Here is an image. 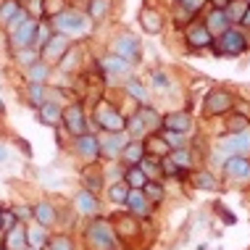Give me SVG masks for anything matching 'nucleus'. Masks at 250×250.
<instances>
[{
    "label": "nucleus",
    "instance_id": "nucleus-47",
    "mask_svg": "<svg viewBox=\"0 0 250 250\" xmlns=\"http://www.w3.org/2000/svg\"><path fill=\"white\" fill-rule=\"evenodd\" d=\"M161 171H164V177H179V174H182L177 168V164H174L168 155H166V158H161Z\"/></svg>",
    "mask_w": 250,
    "mask_h": 250
},
{
    "label": "nucleus",
    "instance_id": "nucleus-16",
    "mask_svg": "<svg viewBox=\"0 0 250 250\" xmlns=\"http://www.w3.org/2000/svg\"><path fill=\"white\" fill-rule=\"evenodd\" d=\"M219 150L227 155H245L250 150V140L245 134H227L224 140H219Z\"/></svg>",
    "mask_w": 250,
    "mask_h": 250
},
{
    "label": "nucleus",
    "instance_id": "nucleus-36",
    "mask_svg": "<svg viewBox=\"0 0 250 250\" xmlns=\"http://www.w3.org/2000/svg\"><path fill=\"white\" fill-rule=\"evenodd\" d=\"M143 192L147 195V200H150V203H155V206L166 198V190H164V185H161L158 179H147V185L143 187Z\"/></svg>",
    "mask_w": 250,
    "mask_h": 250
},
{
    "label": "nucleus",
    "instance_id": "nucleus-50",
    "mask_svg": "<svg viewBox=\"0 0 250 250\" xmlns=\"http://www.w3.org/2000/svg\"><path fill=\"white\" fill-rule=\"evenodd\" d=\"M16 145L21 147V150H24L26 155H32V147H29V143H26V140H19V137H16Z\"/></svg>",
    "mask_w": 250,
    "mask_h": 250
},
{
    "label": "nucleus",
    "instance_id": "nucleus-20",
    "mask_svg": "<svg viewBox=\"0 0 250 250\" xmlns=\"http://www.w3.org/2000/svg\"><path fill=\"white\" fill-rule=\"evenodd\" d=\"M187 45L195 50H200V48H213V35L208 32V26L206 24H195L187 29Z\"/></svg>",
    "mask_w": 250,
    "mask_h": 250
},
{
    "label": "nucleus",
    "instance_id": "nucleus-49",
    "mask_svg": "<svg viewBox=\"0 0 250 250\" xmlns=\"http://www.w3.org/2000/svg\"><path fill=\"white\" fill-rule=\"evenodd\" d=\"M229 3H232V0H211V5H213V8H219V11H224Z\"/></svg>",
    "mask_w": 250,
    "mask_h": 250
},
{
    "label": "nucleus",
    "instance_id": "nucleus-9",
    "mask_svg": "<svg viewBox=\"0 0 250 250\" xmlns=\"http://www.w3.org/2000/svg\"><path fill=\"white\" fill-rule=\"evenodd\" d=\"M74 150H77V155L84 161V164H95V161L100 158V143H98V134L87 132L82 134V137H74Z\"/></svg>",
    "mask_w": 250,
    "mask_h": 250
},
{
    "label": "nucleus",
    "instance_id": "nucleus-41",
    "mask_svg": "<svg viewBox=\"0 0 250 250\" xmlns=\"http://www.w3.org/2000/svg\"><path fill=\"white\" fill-rule=\"evenodd\" d=\"M21 11V5H19V0H5L3 5H0V24H8L13 16H16V13Z\"/></svg>",
    "mask_w": 250,
    "mask_h": 250
},
{
    "label": "nucleus",
    "instance_id": "nucleus-1",
    "mask_svg": "<svg viewBox=\"0 0 250 250\" xmlns=\"http://www.w3.org/2000/svg\"><path fill=\"white\" fill-rule=\"evenodd\" d=\"M84 240H87V248L90 250H116V245H119L116 227H113L111 219H103V216H95L90 221V227L84 232Z\"/></svg>",
    "mask_w": 250,
    "mask_h": 250
},
{
    "label": "nucleus",
    "instance_id": "nucleus-11",
    "mask_svg": "<svg viewBox=\"0 0 250 250\" xmlns=\"http://www.w3.org/2000/svg\"><path fill=\"white\" fill-rule=\"evenodd\" d=\"M161 129L177 132V134H190L192 132V116L187 111H171L161 119Z\"/></svg>",
    "mask_w": 250,
    "mask_h": 250
},
{
    "label": "nucleus",
    "instance_id": "nucleus-6",
    "mask_svg": "<svg viewBox=\"0 0 250 250\" xmlns=\"http://www.w3.org/2000/svg\"><path fill=\"white\" fill-rule=\"evenodd\" d=\"M245 48H248L245 35H242L240 29H232V26H229L224 35H219V40H213L216 56H240Z\"/></svg>",
    "mask_w": 250,
    "mask_h": 250
},
{
    "label": "nucleus",
    "instance_id": "nucleus-29",
    "mask_svg": "<svg viewBox=\"0 0 250 250\" xmlns=\"http://www.w3.org/2000/svg\"><path fill=\"white\" fill-rule=\"evenodd\" d=\"M121 179H124L132 190H143V187L147 185V177H145V171L140 166H126L124 174H121Z\"/></svg>",
    "mask_w": 250,
    "mask_h": 250
},
{
    "label": "nucleus",
    "instance_id": "nucleus-28",
    "mask_svg": "<svg viewBox=\"0 0 250 250\" xmlns=\"http://www.w3.org/2000/svg\"><path fill=\"white\" fill-rule=\"evenodd\" d=\"M168 158L177 164L179 171H192V168H195V155H192V150H187V147H177V150H171V153H168Z\"/></svg>",
    "mask_w": 250,
    "mask_h": 250
},
{
    "label": "nucleus",
    "instance_id": "nucleus-32",
    "mask_svg": "<svg viewBox=\"0 0 250 250\" xmlns=\"http://www.w3.org/2000/svg\"><path fill=\"white\" fill-rule=\"evenodd\" d=\"M129 190L132 187L126 185L124 179L113 182V185H108V200L116 203V206H126V198H129Z\"/></svg>",
    "mask_w": 250,
    "mask_h": 250
},
{
    "label": "nucleus",
    "instance_id": "nucleus-40",
    "mask_svg": "<svg viewBox=\"0 0 250 250\" xmlns=\"http://www.w3.org/2000/svg\"><path fill=\"white\" fill-rule=\"evenodd\" d=\"M26 95H29V103L32 105H42V103H48V90H45V84H29V92H26Z\"/></svg>",
    "mask_w": 250,
    "mask_h": 250
},
{
    "label": "nucleus",
    "instance_id": "nucleus-24",
    "mask_svg": "<svg viewBox=\"0 0 250 250\" xmlns=\"http://www.w3.org/2000/svg\"><path fill=\"white\" fill-rule=\"evenodd\" d=\"M145 147H147V155H153V158H166L168 153H171V147L168 143L164 140V134L161 132H153L145 137Z\"/></svg>",
    "mask_w": 250,
    "mask_h": 250
},
{
    "label": "nucleus",
    "instance_id": "nucleus-22",
    "mask_svg": "<svg viewBox=\"0 0 250 250\" xmlns=\"http://www.w3.org/2000/svg\"><path fill=\"white\" fill-rule=\"evenodd\" d=\"M3 248L5 250H26L29 248V242H26V224L19 221L13 229H8L3 237Z\"/></svg>",
    "mask_w": 250,
    "mask_h": 250
},
{
    "label": "nucleus",
    "instance_id": "nucleus-56",
    "mask_svg": "<svg viewBox=\"0 0 250 250\" xmlns=\"http://www.w3.org/2000/svg\"><path fill=\"white\" fill-rule=\"evenodd\" d=\"M0 250H5V248H0Z\"/></svg>",
    "mask_w": 250,
    "mask_h": 250
},
{
    "label": "nucleus",
    "instance_id": "nucleus-12",
    "mask_svg": "<svg viewBox=\"0 0 250 250\" xmlns=\"http://www.w3.org/2000/svg\"><path fill=\"white\" fill-rule=\"evenodd\" d=\"M153 206L155 203L147 200V195L143 190H129V198H126V211L134 219H147L153 213Z\"/></svg>",
    "mask_w": 250,
    "mask_h": 250
},
{
    "label": "nucleus",
    "instance_id": "nucleus-48",
    "mask_svg": "<svg viewBox=\"0 0 250 250\" xmlns=\"http://www.w3.org/2000/svg\"><path fill=\"white\" fill-rule=\"evenodd\" d=\"M19 224V219H16V213H13V208L8 211V208H3V234L8 232V229H13Z\"/></svg>",
    "mask_w": 250,
    "mask_h": 250
},
{
    "label": "nucleus",
    "instance_id": "nucleus-19",
    "mask_svg": "<svg viewBox=\"0 0 250 250\" xmlns=\"http://www.w3.org/2000/svg\"><path fill=\"white\" fill-rule=\"evenodd\" d=\"M37 119L42 121L45 126H58L63 124V105L56 103V100H48L37 108Z\"/></svg>",
    "mask_w": 250,
    "mask_h": 250
},
{
    "label": "nucleus",
    "instance_id": "nucleus-30",
    "mask_svg": "<svg viewBox=\"0 0 250 250\" xmlns=\"http://www.w3.org/2000/svg\"><path fill=\"white\" fill-rule=\"evenodd\" d=\"M192 187L213 192V190H219V179H216L211 171H206V168H198V171H192Z\"/></svg>",
    "mask_w": 250,
    "mask_h": 250
},
{
    "label": "nucleus",
    "instance_id": "nucleus-4",
    "mask_svg": "<svg viewBox=\"0 0 250 250\" xmlns=\"http://www.w3.org/2000/svg\"><path fill=\"white\" fill-rule=\"evenodd\" d=\"M129 140H132V137H129L126 132H100V134H98L100 155H103L105 161H119Z\"/></svg>",
    "mask_w": 250,
    "mask_h": 250
},
{
    "label": "nucleus",
    "instance_id": "nucleus-52",
    "mask_svg": "<svg viewBox=\"0 0 250 250\" xmlns=\"http://www.w3.org/2000/svg\"><path fill=\"white\" fill-rule=\"evenodd\" d=\"M242 26H250V5H248V11H245V16H242Z\"/></svg>",
    "mask_w": 250,
    "mask_h": 250
},
{
    "label": "nucleus",
    "instance_id": "nucleus-8",
    "mask_svg": "<svg viewBox=\"0 0 250 250\" xmlns=\"http://www.w3.org/2000/svg\"><path fill=\"white\" fill-rule=\"evenodd\" d=\"M63 126L71 137H82L87 134V116H84V108L79 103L63 105Z\"/></svg>",
    "mask_w": 250,
    "mask_h": 250
},
{
    "label": "nucleus",
    "instance_id": "nucleus-13",
    "mask_svg": "<svg viewBox=\"0 0 250 250\" xmlns=\"http://www.w3.org/2000/svg\"><path fill=\"white\" fill-rule=\"evenodd\" d=\"M100 69H103V74L108 79H124V77H129V71H132V63L129 61H124V58H119V56H105V58H100Z\"/></svg>",
    "mask_w": 250,
    "mask_h": 250
},
{
    "label": "nucleus",
    "instance_id": "nucleus-45",
    "mask_svg": "<svg viewBox=\"0 0 250 250\" xmlns=\"http://www.w3.org/2000/svg\"><path fill=\"white\" fill-rule=\"evenodd\" d=\"M153 90H155V92L171 90V79H168L166 71H153Z\"/></svg>",
    "mask_w": 250,
    "mask_h": 250
},
{
    "label": "nucleus",
    "instance_id": "nucleus-53",
    "mask_svg": "<svg viewBox=\"0 0 250 250\" xmlns=\"http://www.w3.org/2000/svg\"><path fill=\"white\" fill-rule=\"evenodd\" d=\"M0 232H3V208H0Z\"/></svg>",
    "mask_w": 250,
    "mask_h": 250
},
{
    "label": "nucleus",
    "instance_id": "nucleus-23",
    "mask_svg": "<svg viewBox=\"0 0 250 250\" xmlns=\"http://www.w3.org/2000/svg\"><path fill=\"white\" fill-rule=\"evenodd\" d=\"M32 219L37 221V224H42V227H53L58 221V213H56V208H53V203H48V200H40V203H35L32 206Z\"/></svg>",
    "mask_w": 250,
    "mask_h": 250
},
{
    "label": "nucleus",
    "instance_id": "nucleus-35",
    "mask_svg": "<svg viewBox=\"0 0 250 250\" xmlns=\"http://www.w3.org/2000/svg\"><path fill=\"white\" fill-rule=\"evenodd\" d=\"M203 3H206V0H177V11H179V21H190V19L195 16V13H198L200 8H203Z\"/></svg>",
    "mask_w": 250,
    "mask_h": 250
},
{
    "label": "nucleus",
    "instance_id": "nucleus-2",
    "mask_svg": "<svg viewBox=\"0 0 250 250\" xmlns=\"http://www.w3.org/2000/svg\"><path fill=\"white\" fill-rule=\"evenodd\" d=\"M53 29L58 35H66V37H82V35H90V24L92 19L90 16H82L79 11H58L56 16L50 19Z\"/></svg>",
    "mask_w": 250,
    "mask_h": 250
},
{
    "label": "nucleus",
    "instance_id": "nucleus-55",
    "mask_svg": "<svg viewBox=\"0 0 250 250\" xmlns=\"http://www.w3.org/2000/svg\"><path fill=\"white\" fill-rule=\"evenodd\" d=\"M26 250H35V248H26Z\"/></svg>",
    "mask_w": 250,
    "mask_h": 250
},
{
    "label": "nucleus",
    "instance_id": "nucleus-7",
    "mask_svg": "<svg viewBox=\"0 0 250 250\" xmlns=\"http://www.w3.org/2000/svg\"><path fill=\"white\" fill-rule=\"evenodd\" d=\"M234 98L229 90H211L203 100V108H206L208 116H224V113H232Z\"/></svg>",
    "mask_w": 250,
    "mask_h": 250
},
{
    "label": "nucleus",
    "instance_id": "nucleus-27",
    "mask_svg": "<svg viewBox=\"0 0 250 250\" xmlns=\"http://www.w3.org/2000/svg\"><path fill=\"white\" fill-rule=\"evenodd\" d=\"M124 92H126V95H132L143 108L150 105V90H147L145 82H140V79H126V82H124Z\"/></svg>",
    "mask_w": 250,
    "mask_h": 250
},
{
    "label": "nucleus",
    "instance_id": "nucleus-17",
    "mask_svg": "<svg viewBox=\"0 0 250 250\" xmlns=\"http://www.w3.org/2000/svg\"><path fill=\"white\" fill-rule=\"evenodd\" d=\"M74 211L82 213V216H98V211H100L98 195L90 192V190H79L74 195Z\"/></svg>",
    "mask_w": 250,
    "mask_h": 250
},
{
    "label": "nucleus",
    "instance_id": "nucleus-38",
    "mask_svg": "<svg viewBox=\"0 0 250 250\" xmlns=\"http://www.w3.org/2000/svg\"><path fill=\"white\" fill-rule=\"evenodd\" d=\"M245 11H248V3H242V0H232V3L224 8L227 13V19H229V24H242V16H245Z\"/></svg>",
    "mask_w": 250,
    "mask_h": 250
},
{
    "label": "nucleus",
    "instance_id": "nucleus-54",
    "mask_svg": "<svg viewBox=\"0 0 250 250\" xmlns=\"http://www.w3.org/2000/svg\"><path fill=\"white\" fill-rule=\"evenodd\" d=\"M242 3H248V5H250V0H242Z\"/></svg>",
    "mask_w": 250,
    "mask_h": 250
},
{
    "label": "nucleus",
    "instance_id": "nucleus-26",
    "mask_svg": "<svg viewBox=\"0 0 250 250\" xmlns=\"http://www.w3.org/2000/svg\"><path fill=\"white\" fill-rule=\"evenodd\" d=\"M203 24L208 26V32H211V35H224V32L229 29L227 13L219 11V8H211V11H208V16H206V21H203Z\"/></svg>",
    "mask_w": 250,
    "mask_h": 250
},
{
    "label": "nucleus",
    "instance_id": "nucleus-51",
    "mask_svg": "<svg viewBox=\"0 0 250 250\" xmlns=\"http://www.w3.org/2000/svg\"><path fill=\"white\" fill-rule=\"evenodd\" d=\"M5 161H8V147L0 143V164H5Z\"/></svg>",
    "mask_w": 250,
    "mask_h": 250
},
{
    "label": "nucleus",
    "instance_id": "nucleus-10",
    "mask_svg": "<svg viewBox=\"0 0 250 250\" xmlns=\"http://www.w3.org/2000/svg\"><path fill=\"white\" fill-rule=\"evenodd\" d=\"M69 50H71L69 37H66V35H53V37H50V42L45 45L42 50H40V58L48 61V63L53 66L56 61H63V56H66Z\"/></svg>",
    "mask_w": 250,
    "mask_h": 250
},
{
    "label": "nucleus",
    "instance_id": "nucleus-37",
    "mask_svg": "<svg viewBox=\"0 0 250 250\" xmlns=\"http://www.w3.org/2000/svg\"><path fill=\"white\" fill-rule=\"evenodd\" d=\"M140 168L145 171L147 179H161V177H164V171H161V158H153V155H145L143 164H140Z\"/></svg>",
    "mask_w": 250,
    "mask_h": 250
},
{
    "label": "nucleus",
    "instance_id": "nucleus-3",
    "mask_svg": "<svg viewBox=\"0 0 250 250\" xmlns=\"http://www.w3.org/2000/svg\"><path fill=\"white\" fill-rule=\"evenodd\" d=\"M95 124L100 126V132H126V116L113 108L108 100H100L95 108Z\"/></svg>",
    "mask_w": 250,
    "mask_h": 250
},
{
    "label": "nucleus",
    "instance_id": "nucleus-5",
    "mask_svg": "<svg viewBox=\"0 0 250 250\" xmlns=\"http://www.w3.org/2000/svg\"><path fill=\"white\" fill-rule=\"evenodd\" d=\"M227 185H250V158L248 155H229L224 158Z\"/></svg>",
    "mask_w": 250,
    "mask_h": 250
},
{
    "label": "nucleus",
    "instance_id": "nucleus-31",
    "mask_svg": "<svg viewBox=\"0 0 250 250\" xmlns=\"http://www.w3.org/2000/svg\"><path fill=\"white\" fill-rule=\"evenodd\" d=\"M248 126H250V119L245 116V113H229L227 121H224L227 134H245Z\"/></svg>",
    "mask_w": 250,
    "mask_h": 250
},
{
    "label": "nucleus",
    "instance_id": "nucleus-15",
    "mask_svg": "<svg viewBox=\"0 0 250 250\" xmlns=\"http://www.w3.org/2000/svg\"><path fill=\"white\" fill-rule=\"evenodd\" d=\"M37 19H29L24 26H19L16 32L11 35V45H13V50H26V48H32L35 45V32H37Z\"/></svg>",
    "mask_w": 250,
    "mask_h": 250
},
{
    "label": "nucleus",
    "instance_id": "nucleus-39",
    "mask_svg": "<svg viewBox=\"0 0 250 250\" xmlns=\"http://www.w3.org/2000/svg\"><path fill=\"white\" fill-rule=\"evenodd\" d=\"M108 11H111V0H90V11H87V16H90L92 21H100V19L108 16Z\"/></svg>",
    "mask_w": 250,
    "mask_h": 250
},
{
    "label": "nucleus",
    "instance_id": "nucleus-14",
    "mask_svg": "<svg viewBox=\"0 0 250 250\" xmlns=\"http://www.w3.org/2000/svg\"><path fill=\"white\" fill-rule=\"evenodd\" d=\"M113 56L129 61V63H137L140 61V40H134L132 35H121L113 42Z\"/></svg>",
    "mask_w": 250,
    "mask_h": 250
},
{
    "label": "nucleus",
    "instance_id": "nucleus-34",
    "mask_svg": "<svg viewBox=\"0 0 250 250\" xmlns=\"http://www.w3.org/2000/svg\"><path fill=\"white\" fill-rule=\"evenodd\" d=\"M53 35H56V32H53V24H50V21H40V24H37V32H35V45H32V48L40 53L45 45L50 42Z\"/></svg>",
    "mask_w": 250,
    "mask_h": 250
},
{
    "label": "nucleus",
    "instance_id": "nucleus-43",
    "mask_svg": "<svg viewBox=\"0 0 250 250\" xmlns=\"http://www.w3.org/2000/svg\"><path fill=\"white\" fill-rule=\"evenodd\" d=\"M48 250H74V242L69 234H56V237H50Z\"/></svg>",
    "mask_w": 250,
    "mask_h": 250
},
{
    "label": "nucleus",
    "instance_id": "nucleus-18",
    "mask_svg": "<svg viewBox=\"0 0 250 250\" xmlns=\"http://www.w3.org/2000/svg\"><path fill=\"white\" fill-rule=\"evenodd\" d=\"M26 242H29V248H35V250H48L50 229L37 224V221H29V224H26Z\"/></svg>",
    "mask_w": 250,
    "mask_h": 250
},
{
    "label": "nucleus",
    "instance_id": "nucleus-44",
    "mask_svg": "<svg viewBox=\"0 0 250 250\" xmlns=\"http://www.w3.org/2000/svg\"><path fill=\"white\" fill-rule=\"evenodd\" d=\"M16 61L21 66H26V69H29L32 63H37L40 61V53L35 50V48H26V50H16Z\"/></svg>",
    "mask_w": 250,
    "mask_h": 250
},
{
    "label": "nucleus",
    "instance_id": "nucleus-33",
    "mask_svg": "<svg viewBox=\"0 0 250 250\" xmlns=\"http://www.w3.org/2000/svg\"><path fill=\"white\" fill-rule=\"evenodd\" d=\"M140 24H143V29H145V32H150V35H155V32L164 29L161 13H155L153 8H145L143 13H140Z\"/></svg>",
    "mask_w": 250,
    "mask_h": 250
},
{
    "label": "nucleus",
    "instance_id": "nucleus-42",
    "mask_svg": "<svg viewBox=\"0 0 250 250\" xmlns=\"http://www.w3.org/2000/svg\"><path fill=\"white\" fill-rule=\"evenodd\" d=\"M29 19H32V16H29V11H26V8H24V5H21V11H19V13H16V16H13V19H11V21H8V24H5V32H8V35H13V32H16V29H19V26H24L26 21H29Z\"/></svg>",
    "mask_w": 250,
    "mask_h": 250
},
{
    "label": "nucleus",
    "instance_id": "nucleus-21",
    "mask_svg": "<svg viewBox=\"0 0 250 250\" xmlns=\"http://www.w3.org/2000/svg\"><path fill=\"white\" fill-rule=\"evenodd\" d=\"M145 155H147L145 140H129V143H126V147H124V153H121V164H126V166H140Z\"/></svg>",
    "mask_w": 250,
    "mask_h": 250
},
{
    "label": "nucleus",
    "instance_id": "nucleus-25",
    "mask_svg": "<svg viewBox=\"0 0 250 250\" xmlns=\"http://www.w3.org/2000/svg\"><path fill=\"white\" fill-rule=\"evenodd\" d=\"M50 71H53V66L48 63V61L40 58L37 63H32L29 69H26V79H29V84H48Z\"/></svg>",
    "mask_w": 250,
    "mask_h": 250
},
{
    "label": "nucleus",
    "instance_id": "nucleus-46",
    "mask_svg": "<svg viewBox=\"0 0 250 250\" xmlns=\"http://www.w3.org/2000/svg\"><path fill=\"white\" fill-rule=\"evenodd\" d=\"M84 182H87V190L90 192H95V190H100V187H103V171L98 174H90V171H84Z\"/></svg>",
    "mask_w": 250,
    "mask_h": 250
}]
</instances>
